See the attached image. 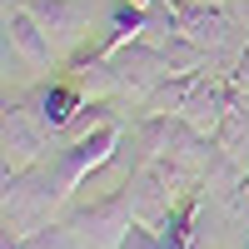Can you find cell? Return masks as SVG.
Instances as JSON below:
<instances>
[{
	"label": "cell",
	"mask_w": 249,
	"mask_h": 249,
	"mask_svg": "<svg viewBox=\"0 0 249 249\" xmlns=\"http://www.w3.org/2000/svg\"><path fill=\"white\" fill-rule=\"evenodd\" d=\"M5 5H25L40 20V30L50 35L60 65L85 50V40H90V10L80 5V0H5Z\"/></svg>",
	"instance_id": "5"
},
{
	"label": "cell",
	"mask_w": 249,
	"mask_h": 249,
	"mask_svg": "<svg viewBox=\"0 0 249 249\" xmlns=\"http://www.w3.org/2000/svg\"><path fill=\"white\" fill-rule=\"evenodd\" d=\"M10 60H20L30 75H45V70L60 65L50 35L40 30V20L25 5H5V65H10Z\"/></svg>",
	"instance_id": "7"
},
{
	"label": "cell",
	"mask_w": 249,
	"mask_h": 249,
	"mask_svg": "<svg viewBox=\"0 0 249 249\" xmlns=\"http://www.w3.org/2000/svg\"><path fill=\"white\" fill-rule=\"evenodd\" d=\"M25 105L35 110V120L45 124L50 135H65V130H70V120H75L80 110H85L90 100L80 95V90L70 85V80H50V85H35V90L25 95Z\"/></svg>",
	"instance_id": "10"
},
{
	"label": "cell",
	"mask_w": 249,
	"mask_h": 249,
	"mask_svg": "<svg viewBox=\"0 0 249 249\" xmlns=\"http://www.w3.org/2000/svg\"><path fill=\"white\" fill-rule=\"evenodd\" d=\"M234 85H230V75H204L199 70V80H195V90H190V100H184V120H190L195 124V130L199 135H219V124L224 120H230V110H234Z\"/></svg>",
	"instance_id": "9"
},
{
	"label": "cell",
	"mask_w": 249,
	"mask_h": 249,
	"mask_svg": "<svg viewBox=\"0 0 249 249\" xmlns=\"http://www.w3.org/2000/svg\"><path fill=\"white\" fill-rule=\"evenodd\" d=\"M0 144H5V175L35 170L50 150V130L35 120L25 100H5V120H0Z\"/></svg>",
	"instance_id": "4"
},
{
	"label": "cell",
	"mask_w": 249,
	"mask_h": 249,
	"mask_svg": "<svg viewBox=\"0 0 249 249\" xmlns=\"http://www.w3.org/2000/svg\"><path fill=\"white\" fill-rule=\"evenodd\" d=\"M120 140H124V124L115 120V124H100V130L80 135V140H65V150L50 155L60 184H65V195H75L95 170H105V164L115 160V144H120Z\"/></svg>",
	"instance_id": "3"
},
{
	"label": "cell",
	"mask_w": 249,
	"mask_h": 249,
	"mask_svg": "<svg viewBox=\"0 0 249 249\" xmlns=\"http://www.w3.org/2000/svg\"><path fill=\"white\" fill-rule=\"evenodd\" d=\"M65 184H60L55 164L40 160L25 175H5V195H0V210H5V230L10 234H40L45 224H55V214L65 210Z\"/></svg>",
	"instance_id": "1"
},
{
	"label": "cell",
	"mask_w": 249,
	"mask_h": 249,
	"mask_svg": "<svg viewBox=\"0 0 249 249\" xmlns=\"http://www.w3.org/2000/svg\"><path fill=\"white\" fill-rule=\"evenodd\" d=\"M219 5L230 10V15L239 20V25H249V0H219Z\"/></svg>",
	"instance_id": "14"
},
{
	"label": "cell",
	"mask_w": 249,
	"mask_h": 249,
	"mask_svg": "<svg viewBox=\"0 0 249 249\" xmlns=\"http://www.w3.org/2000/svg\"><path fill=\"white\" fill-rule=\"evenodd\" d=\"M244 249H249V239H244Z\"/></svg>",
	"instance_id": "17"
},
{
	"label": "cell",
	"mask_w": 249,
	"mask_h": 249,
	"mask_svg": "<svg viewBox=\"0 0 249 249\" xmlns=\"http://www.w3.org/2000/svg\"><path fill=\"white\" fill-rule=\"evenodd\" d=\"M239 210H244V214H249V195H244V199H239Z\"/></svg>",
	"instance_id": "16"
},
{
	"label": "cell",
	"mask_w": 249,
	"mask_h": 249,
	"mask_svg": "<svg viewBox=\"0 0 249 249\" xmlns=\"http://www.w3.org/2000/svg\"><path fill=\"white\" fill-rule=\"evenodd\" d=\"M110 60H115V70H120V95H135V100H144L160 80L175 75L170 55H164L160 45H150V40H130V45L110 50Z\"/></svg>",
	"instance_id": "8"
},
{
	"label": "cell",
	"mask_w": 249,
	"mask_h": 249,
	"mask_svg": "<svg viewBox=\"0 0 249 249\" xmlns=\"http://www.w3.org/2000/svg\"><path fill=\"white\" fill-rule=\"evenodd\" d=\"M195 80L199 75H170V80H160V85L140 100V110L144 115H179L184 100H190V90H195Z\"/></svg>",
	"instance_id": "11"
},
{
	"label": "cell",
	"mask_w": 249,
	"mask_h": 249,
	"mask_svg": "<svg viewBox=\"0 0 249 249\" xmlns=\"http://www.w3.org/2000/svg\"><path fill=\"white\" fill-rule=\"evenodd\" d=\"M60 224H65V234L75 249H120L124 239H130L135 230V204H130V190L105 195L95 204H80V210H65L60 214Z\"/></svg>",
	"instance_id": "2"
},
{
	"label": "cell",
	"mask_w": 249,
	"mask_h": 249,
	"mask_svg": "<svg viewBox=\"0 0 249 249\" xmlns=\"http://www.w3.org/2000/svg\"><path fill=\"white\" fill-rule=\"evenodd\" d=\"M224 75H230L234 95H239V100H249V40H244V45L230 55V70H224Z\"/></svg>",
	"instance_id": "12"
},
{
	"label": "cell",
	"mask_w": 249,
	"mask_h": 249,
	"mask_svg": "<svg viewBox=\"0 0 249 249\" xmlns=\"http://www.w3.org/2000/svg\"><path fill=\"white\" fill-rule=\"evenodd\" d=\"M120 249H164V239H160L155 230H144V224H135V230H130V239H124Z\"/></svg>",
	"instance_id": "13"
},
{
	"label": "cell",
	"mask_w": 249,
	"mask_h": 249,
	"mask_svg": "<svg viewBox=\"0 0 249 249\" xmlns=\"http://www.w3.org/2000/svg\"><path fill=\"white\" fill-rule=\"evenodd\" d=\"M170 10H175V25L184 40H195L199 50H210V55H224L234 45V35L244 30L239 20L219 5V0H170Z\"/></svg>",
	"instance_id": "6"
},
{
	"label": "cell",
	"mask_w": 249,
	"mask_h": 249,
	"mask_svg": "<svg viewBox=\"0 0 249 249\" xmlns=\"http://www.w3.org/2000/svg\"><path fill=\"white\" fill-rule=\"evenodd\" d=\"M0 249H35V244H30V234H10L5 230V244H0Z\"/></svg>",
	"instance_id": "15"
}]
</instances>
